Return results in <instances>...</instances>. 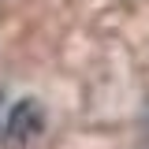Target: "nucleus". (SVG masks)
<instances>
[{
    "mask_svg": "<svg viewBox=\"0 0 149 149\" xmlns=\"http://www.w3.org/2000/svg\"><path fill=\"white\" fill-rule=\"evenodd\" d=\"M37 130H41V108L34 101H19L11 108V116H8V134L15 142H26V138H34Z\"/></svg>",
    "mask_w": 149,
    "mask_h": 149,
    "instance_id": "obj_1",
    "label": "nucleus"
}]
</instances>
